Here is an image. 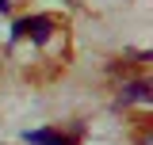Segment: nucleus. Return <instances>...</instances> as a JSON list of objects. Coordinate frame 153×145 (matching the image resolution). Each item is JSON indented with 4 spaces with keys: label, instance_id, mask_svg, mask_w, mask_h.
<instances>
[{
    "label": "nucleus",
    "instance_id": "obj_1",
    "mask_svg": "<svg viewBox=\"0 0 153 145\" xmlns=\"http://www.w3.org/2000/svg\"><path fill=\"white\" fill-rule=\"evenodd\" d=\"M50 31H54V19L50 16H31V19H19L16 31H12V38H35V42H46L50 38Z\"/></svg>",
    "mask_w": 153,
    "mask_h": 145
},
{
    "label": "nucleus",
    "instance_id": "obj_2",
    "mask_svg": "<svg viewBox=\"0 0 153 145\" xmlns=\"http://www.w3.org/2000/svg\"><path fill=\"white\" fill-rule=\"evenodd\" d=\"M115 103H119V107H130V103H153V84H149V80H130V84L119 88Z\"/></svg>",
    "mask_w": 153,
    "mask_h": 145
},
{
    "label": "nucleus",
    "instance_id": "obj_3",
    "mask_svg": "<svg viewBox=\"0 0 153 145\" xmlns=\"http://www.w3.org/2000/svg\"><path fill=\"white\" fill-rule=\"evenodd\" d=\"M27 141L31 145H73L69 138H61V134H54V130H31Z\"/></svg>",
    "mask_w": 153,
    "mask_h": 145
},
{
    "label": "nucleus",
    "instance_id": "obj_4",
    "mask_svg": "<svg viewBox=\"0 0 153 145\" xmlns=\"http://www.w3.org/2000/svg\"><path fill=\"white\" fill-rule=\"evenodd\" d=\"M138 145H153V130H146V134L138 138Z\"/></svg>",
    "mask_w": 153,
    "mask_h": 145
},
{
    "label": "nucleus",
    "instance_id": "obj_5",
    "mask_svg": "<svg viewBox=\"0 0 153 145\" xmlns=\"http://www.w3.org/2000/svg\"><path fill=\"white\" fill-rule=\"evenodd\" d=\"M4 8H8V0H0V12H4Z\"/></svg>",
    "mask_w": 153,
    "mask_h": 145
}]
</instances>
